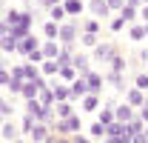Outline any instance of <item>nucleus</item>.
I'll return each mask as SVG.
<instances>
[{
	"label": "nucleus",
	"instance_id": "obj_1",
	"mask_svg": "<svg viewBox=\"0 0 148 143\" xmlns=\"http://www.w3.org/2000/svg\"><path fill=\"white\" fill-rule=\"evenodd\" d=\"M77 32H80V29H77V23H63V26H60V32H57V40H60L63 46H71L74 40H77Z\"/></svg>",
	"mask_w": 148,
	"mask_h": 143
},
{
	"label": "nucleus",
	"instance_id": "obj_2",
	"mask_svg": "<svg viewBox=\"0 0 148 143\" xmlns=\"http://www.w3.org/2000/svg\"><path fill=\"white\" fill-rule=\"evenodd\" d=\"M71 66L74 69H77V74H80V77H86V74H88V72H91V63H88V54H71Z\"/></svg>",
	"mask_w": 148,
	"mask_h": 143
},
{
	"label": "nucleus",
	"instance_id": "obj_3",
	"mask_svg": "<svg viewBox=\"0 0 148 143\" xmlns=\"http://www.w3.org/2000/svg\"><path fill=\"white\" fill-rule=\"evenodd\" d=\"M114 46H111V43H97V46H94V57H97V60H103V63H111V57H114Z\"/></svg>",
	"mask_w": 148,
	"mask_h": 143
},
{
	"label": "nucleus",
	"instance_id": "obj_4",
	"mask_svg": "<svg viewBox=\"0 0 148 143\" xmlns=\"http://www.w3.org/2000/svg\"><path fill=\"white\" fill-rule=\"evenodd\" d=\"M134 117H137V115H134V106H128V103H123V106L114 109V120H117V123H128Z\"/></svg>",
	"mask_w": 148,
	"mask_h": 143
},
{
	"label": "nucleus",
	"instance_id": "obj_5",
	"mask_svg": "<svg viewBox=\"0 0 148 143\" xmlns=\"http://www.w3.org/2000/svg\"><path fill=\"white\" fill-rule=\"evenodd\" d=\"M69 92H71V100H77V97H86V94H88V83H86V77H77V80H71Z\"/></svg>",
	"mask_w": 148,
	"mask_h": 143
},
{
	"label": "nucleus",
	"instance_id": "obj_6",
	"mask_svg": "<svg viewBox=\"0 0 148 143\" xmlns=\"http://www.w3.org/2000/svg\"><path fill=\"white\" fill-rule=\"evenodd\" d=\"M49 135H51V132H49V126H46V123H34V126H32V132H29L32 143H43Z\"/></svg>",
	"mask_w": 148,
	"mask_h": 143
},
{
	"label": "nucleus",
	"instance_id": "obj_7",
	"mask_svg": "<svg viewBox=\"0 0 148 143\" xmlns=\"http://www.w3.org/2000/svg\"><path fill=\"white\" fill-rule=\"evenodd\" d=\"M86 83H88V94H100V89H103V74L88 72L86 74Z\"/></svg>",
	"mask_w": 148,
	"mask_h": 143
},
{
	"label": "nucleus",
	"instance_id": "obj_8",
	"mask_svg": "<svg viewBox=\"0 0 148 143\" xmlns=\"http://www.w3.org/2000/svg\"><path fill=\"white\" fill-rule=\"evenodd\" d=\"M34 49H40V43H37V37H32V35H29V37H23V40L17 43V52H20V54H26V57L34 52Z\"/></svg>",
	"mask_w": 148,
	"mask_h": 143
},
{
	"label": "nucleus",
	"instance_id": "obj_9",
	"mask_svg": "<svg viewBox=\"0 0 148 143\" xmlns=\"http://www.w3.org/2000/svg\"><path fill=\"white\" fill-rule=\"evenodd\" d=\"M88 9H91L94 17H108V12H111L106 0H88Z\"/></svg>",
	"mask_w": 148,
	"mask_h": 143
},
{
	"label": "nucleus",
	"instance_id": "obj_10",
	"mask_svg": "<svg viewBox=\"0 0 148 143\" xmlns=\"http://www.w3.org/2000/svg\"><path fill=\"white\" fill-rule=\"evenodd\" d=\"M51 92H54V103H66V100H71V92H69L66 83H54Z\"/></svg>",
	"mask_w": 148,
	"mask_h": 143
},
{
	"label": "nucleus",
	"instance_id": "obj_11",
	"mask_svg": "<svg viewBox=\"0 0 148 143\" xmlns=\"http://www.w3.org/2000/svg\"><path fill=\"white\" fill-rule=\"evenodd\" d=\"M63 9H66V15H69V17H77V15L86 9V0H66V3H63Z\"/></svg>",
	"mask_w": 148,
	"mask_h": 143
},
{
	"label": "nucleus",
	"instance_id": "obj_12",
	"mask_svg": "<svg viewBox=\"0 0 148 143\" xmlns=\"http://www.w3.org/2000/svg\"><path fill=\"white\" fill-rule=\"evenodd\" d=\"M125 94H128V106H134V109H140L143 103H145V92H140L137 86H134V89H128Z\"/></svg>",
	"mask_w": 148,
	"mask_h": 143
},
{
	"label": "nucleus",
	"instance_id": "obj_13",
	"mask_svg": "<svg viewBox=\"0 0 148 143\" xmlns=\"http://www.w3.org/2000/svg\"><path fill=\"white\" fill-rule=\"evenodd\" d=\"M37 100H40V106H43V109H51V106H54V92L46 86V89L37 92Z\"/></svg>",
	"mask_w": 148,
	"mask_h": 143
},
{
	"label": "nucleus",
	"instance_id": "obj_14",
	"mask_svg": "<svg viewBox=\"0 0 148 143\" xmlns=\"http://www.w3.org/2000/svg\"><path fill=\"white\" fill-rule=\"evenodd\" d=\"M0 132H3V137H6V140H17V135H20V129L12 123V120H3Z\"/></svg>",
	"mask_w": 148,
	"mask_h": 143
},
{
	"label": "nucleus",
	"instance_id": "obj_15",
	"mask_svg": "<svg viewBox=\"0 0 148 143\" xmlns=\"http://www.w3.org/2000/svg\"><path fill=\"white\" fill-rule=\"evenodd\" d=\"M57 72H60L57 60H43V63H40V74H43V77H54Z\"/></svg>",
	"mask_w": 148,
	"mask_h": 143
},
{
	"label": "nucleus",
	"instance_id": "obj_16",
	"mask_svg": "<svg viewBox=\"0 0 148 143\" xmlns=\"http://www.w3.org/2000/svg\"><path fill=\"white\" fill-rule=\"evenodd\" d=\"M97 106H100V94H86L83 103H80L83 112H97Z\"/></svg>",
	"mask_w": 148,
	"mask_h": 143
},
{
	"label": "nucleus",
	"instance_id": "obj_17",
	"mask_svg": "<svg viewBox=\"0 0 148 143\" xmlns=\"http://www.w3.org/2000/svg\"><path fill=\"white\" fill-rule=\"evenodd\" d=\"M143 120H140V117H134V120H128V123H125V137H134V135H143Z\"/></svg>",
	"mask_w": 148,
	"mask_h": 143
},
{
	"label": "nucleus",
	"instance_id": "obj_18",
	"mask_svg": "<svg viewBox=\"0 0 148 143\" xmlns=\"http://www.w3.org/2000/svg\"><path fill=\"white\" fill-rule=\"evenodd\" d=\"M32 35V29H26V26H20V23H14V26H9V37H14V40H23V37Z\"/></svg>",
	"mask_w": 148,
	"mask_h": 143
},
{
	"label": "nucleus",
	"instance_id": "obj_19",
	"mask_svg": "<svg viewBox=\"0 0 148 143\" xmlns=\"http://www.w3.org/2000/svg\"><path fill=\"white\" fill-rule=\"evenodd\" d=\"M123 135H125V123H117L114 120V123L106 126V137H123Z\"/></svg>",
	"mask_w": 148,
	"mask_h": 143
},
{
	"label": "nucleus",
	"instance_id": "obj_20",
	"mask_svg": "<svg viewBox=\"0 0 148 143\" xmlns=\"http://www.w3.org/2000/svg\"><path fill=\"white\" fill-rule=\"evenodd\" d=\"M71 49L74 46H63V49H60V52H57V66H69V63H71Z\"/></svg>",
	"mask_w": 148,
	"mask_h": 143
},
{
	"label": "nucleus",
	"instance_id": "obj_21",
	"mask_svg": "<svg viewBox=\"0 0 148 143\" xmlns=\"http://www.w3.org/2000/svg\"><path fill=\"white\" fill-rule=\"evenodd\" d=\"M57 74H60L66 83H71V80H77V77H80V74H77V69H74L71 63H69V66H60V72H57Z\"/></svg>",
	"mask_w": 148,
	"mask_h": 143
},
{
	"label": "nucleus",
	"instance_id": "obj_22",
	"mask_svg": "<svg viewBox=\"0 0 148 143\" xmlns=\"http://www.w3.org/2000/svg\"><path fill=\"white\" fill-rule=\"evenodd\" d=\"M40 52H43V57H46V60H57V52H60V49H57V40H49Z\"/></svg>",
	"mask_w": 148,
	"mask_h": 143
},
{
	"label": "nucleus",
	"instance_id": "obj_23",
	"mask_svg": "<svg viewBox=\"0 0 148 143\" xmlns=\"http://www.w3.org/2000/svg\"><path fill=\"white\" fill-rule=\"evenodd\" d=\"M37 77H40V66L26 63V66H23V80H37Z\"/></svg>",
	"mask_w": 148,
	"mask_h": 143
},
{
	"label": "nucleus",
	"instance_id": "obj_24",
	"mask_svg": "<svg viewBox=\"0 0 148 143\" xmlns=\"http://www.w3.org/2000/svg\"><path fill=\"white\" fill-rule=\"evenodd\" d=\"M51 109H54V117H60V120L71 115V103H69V100H66V103H54Z\"/></svg>",
	"mask_w": 148,
	"mask_h": 143
},
{
	"label": "nucleus",
	"instance_id": "obj_25",
	"mask_svg": "<svg viewBox=\"0 0 148 143\" xmlns=\"http://www.w3.org/2000/svg\"><path fill=\"white\" fill-rule=\"evenodd\" d=\"M0 49H3V52L6 54H12V52H17V40H14V37H0Z\"/></svg>",
	"mask_w": 148,
	"mask_h": 143
},
{
	"label": "nucleus",
	"instance_id": "obj_26",
	"mask_svg": "<svg viewBox=\"0 0 148 143\" xmlns=\"http://www.w3.org/2000/svg\"><path fill=\"white\" fill-rule=\"evenodd\" d=\"M57 32H60V23H54V20H49L43 26V35L49 37V40H57Z\"/></svg>",
	"mask_w": 148,
	"mask_h": 143
},
{
	"label": "nucleus",
	"instance_id": "obj_27",
	"mask_svg": "<svg viewBox=\"0 0 148 143\" xmlns=\"http://www.w3.org/2000/svg\"><path fill=\"white\" fill-rule=\"evenodd\" d=\"M137 15H140V9H131V6H123V9H120V17L125 20V23H134Z\"/></svg>",
	"mask_w": 148,
	"mask_h": 143
},
{
	"label": "nucleus",
	"instance_id": "obj_28",
	"mask_svg": "<svg viewBox=\"0 0 148 143\" xmlns=\"http://www.w3.org/2000/svg\"><path fill=\"white\" fill-rule=\"evenodd\" d=\"M37 83H32V80H26V83H23V92H20V94H23V97H26V100H32V97H37Z\"/></svg>",
	"mask_w": 148,
	"mask_h": 143
},
{
	"label": "nucleus",
	"instance_id": "obj_29",
	"mask_svg": "<svg viewBox=\"0 0 148 143\" xmlns=\"http://www.w3.org/2000/svg\"><path fill=\"white\" fill-rule=\"evenodd\" d=\"M106 80H108L111 86H117V89H125V83H123V74H120V72H114V69L106 74Z\"/></svg>",
	"mask_w": 148,
	"mask_h": 143
},
{
	"label": "nucleus",
	"instance_id": "obj_30",
	"mask_svg": "<svg viewBox=\"0 0 148 143\" xmlns=\"http://www.w3.org/2000/svg\"><path fill=\"white\" fill-rule=\"evenodd\" d=\"M100 123H103V126L114 123V106H111V103H108L106 109H103V112H100Z\"/></svg>",
	"mask_w": 148,
	"mask_h": 143
},
{
	"label": "nucleus",
	"instance_id": "obj_31",
	"mask_svg": "<svg viewBox=\"0 0 148 143\" xmlns=\"http://www.w3.org/2000/svg\"><path fill=\"white\" fill-rule=\"evenodd\" d=\"M128 37H131V40H145V26H131Z\"/></svg>",
	"mask_w": 148,
	"mask_h": 143
},
{
	"label": "nucleus",
	"instance_id": "obj_32",
	"mask_svg": "<svg viewBox=\"0 0 148 143\" xmlns=\"http://www.w3.org/2000/svg\"><path fill=\"white\" fill-rule=\"evenodd\" d=\"M80 43H83V46H88V49H94L100 40H97V35H88V32H83V35H80Z\"/></svg>",
	"mask_w": 148,
	"mask_h": 143
},
{
	"label": "nucleus",
	"instance_id": "obj_33",
	"mask_svg": "<svg viewBox=\"0 0 148 143\" xmlns=\"http://www.w3.org/2000/svg\"><path fill=\"white\" fill-rule=\"evenodd\" d=\"M111 69L123 74V69H125V57H123V54H114V57H111Z\"/></svg>",
	"mask_w": 148,
	"mask_h": 143
},
{
	"label": "nucleus",
	"instance_id": "obj_34",
	"mask_svg": "<svg viewBox=\"0 0 148 143\" xmlns=\"http://www.w3.org/2000/svg\"><path fill=\"white\" fill-rule=\"evenodd\" d=\"M134 86H137L140 92H148V74H145V72H140V74H137V80H134Z\"/></svg>",
	"mask_w": 148,
	"mask_h": 143
},
{
	"label": "nucleus",
	"instance_id": "obj_35",
	"mask_svg": "<svg viewBox=\"0 0 148 143\" xmlns=\"http://www.w3.org/2000/svg\"><path fill=\"white\" fill-rule=\"evenodd\" d=\"M49 12H51V20H54V23H60L63 17H69V15H66V9H63V3L54 6V9H49Z\"/></svg>",
	"mask_w": 148,
	"mask_h": 143
},
{
	"label": "nucleus",
	"instance_id": "obj_36",
	"mask_svg": "<svg viewBox=\"0 0 148 143\" xmlns=\"http://www.w3.org/2000/svg\"><path fill=\"white\" fill-rule=\"evenodd\" d=\"M66 123H69V132H80V126H83V120H80L77 115H69V117H66Z\"/></svg>",
	"mask_w": 148,
	"mask_h": 143
},
{
	"label": "nucleus",
	"instance_id": "obj_37",
	"mask_svg": "<svg viewBox=\"0 0 148 143\" xmlns=\"http://www.w3.org/2000/svg\"><path fill=\"white\" fill-rule=\"evenodd\" d=\"M20 15H23V12H17V9H9V12H6V23H9V26L20 23Z\"/></svg>",
	"mask_w": 148,
	"mask_h": 143
},
{
	"label": "nucleus",
	"instance_id": "obj_38",
	"mask_svg": "<svg viewBox=\"0 0 148 143\" xmlns=\"http://www.w3.org/2000/svg\"><path fill=\"white\" fill-rule=\"evenodd\" d=\"M91 137H106V126L100 123V120H94V123H91Z\"/></svg>",
	"mask_w": 148,
	"mask_h": 143
},
{
	"label": "nucleus",
	"instance_id": "obj_39",
	"mask_svg": "<svg viewBox=\"0 0 148 143\" xmlns=\"http://www.w3.org/2000/svg\"><path fill=\"white\" fill-rule=\"evenodd\" d=\"M23 83H26V80H20V77H12V80H9V92L20 94V92H23Z\"/></svg>",
	"mask_w": 148,
	"mask_h": 143
},
{
	"label": "nucleus",
	"instance_id": "obj_40",
	"mask_svg": "<svg viewBox=\"0 0 148 143\" xmlns=\"http://www.w3.org/2000/svg\"><path fill=\"white\" fill-rule=\"evenodd\" d=\"M37 120L34 117H32V115H26V117H23V123H20V132H26V135H29V132H32V126H34Z\"/></svg>",
	"mask_w": 148,
	"mask_h": 143
},
{
	"label": "nucleus",
	"instance_id": "obj_41",
	"mask_svg": "<svg viewBox=\"0 0 148 143\" xmlns=\"http://www.w3.org/2000/svg\"><path fill=\"white\" fill-rule=\"evenodd\" d=\"M83 32H88V35H97V32H100V20H88V23L83 26Z\"/></svg>",
	"mask_w": 148,
	"mask_h": 143
},
{
	"label": "nucleus",
	"instance_id": "obj_42",
	"mask_svg": "<svg viewBox=\"0 0 148 143\" xmlns=\"http://www.w3.org/2000/svg\"><path fill=\"white\" fill-rule=\"evenodd\" d=\"M123 26H125V20H123V17H114V20H111V26H108V29H111V32H120Z\"/></svg>",
	"mask_w": 148,
	"mask_h": 143
},
{
	"label": "nucleus",
	"instance_id": "obj_43",
	"mask_svg": "<svg viewBox=\"0 0 148 143\" xmlns=\"http://www.w3.org/2000/svg\"><path fill=\"white\" fill-rule=\"evenodd\" d=\"M9 80H12L9 69H0V86H9Z\"/></svg>",
	"mask_w": 148,
	"mask_h": 143
},
{
	"label": "nucleus",
	"instance_id": "obj_44",
	"mask_svg": "<svg viewBox=\"0 0 148 143\" xmlns=\"http://www.w3.org/2000/svg\"><path fill=\"white\" fill-rule=\"evenodd\" d=\"M0 115H3V117H9V115H12V106H9L3 97H0Z\"/></svg>",
	"mask_w": 148,
	"mask_h": 143
},
{
	"label": "nucleus",
	"instance_id": "obj_45",
	"mask_svg": "<svg viewBox=\"0 0 148 143\" xmlns=\"http://www.w3.org/2000/svg\"><path fill=\"white\" fill-rule=\"evenodd\" d=\"M43 9H54V6H60V0H37Z\"/></svg>",
	"mask_w": 148,
	"mask_h": 143
},
{
	"label": "nucleus",
	"instance_id": "obj_46",
	"mask_svg": "<svg viewBox=\"0 0 148 143\" xmlns=\"http://www.w3.org/2000/svg\"><path fill=\"white\" fill-rule=\"evenodd\" d=\"M108 3V9H123L125 6V0H106Z\"/></svg>",
	"mask_w": 148,
	"mask_h": 143
},
{
	"label": "nucleus",
	"instance_id": "obj_47",
	"mask_svg": "<svg viewBox=\"0 0 148 143\" xmlns=\"http://www.w3.org/2000/svg\"><path fill=\"white\" fill-rule=\"evenodd\" d=\"M71 143H94V140H88V137H83L80 132H74V140Z\"/></svg>",
	"mask_w": 148,
	"mask_h": 143
},
{
	"label": "nucleus",
	"instance_id": "obj_48",
	"mask_svg": "<svg viewBox=\"0 0 148 143\" xmlns=\"http://www.w3.org/2000/svg\"><path fill=\"white\" fill-rule=\"evenodd\" d=\"M140 120L148 126V106H140Z\"/></svg>",
	"mask_w": 148,
	"mask_h": 143
},
{
	"label": "nucleus",
	"instance_id": "obj_49",
	"mask_svg": "<svg viewBox=\"0 0 148 143\" xmlns=\"http://www.w3.org/2000/svg\"><path fill=\"white\" fill-rule=\"evenodd\" d=\"M9 74H12V77H20V80H23V66H14V69L9 72Z\"/></svg>",
	"mask_w": 148,
	"mask_h": 143
},
{
	"label": "nucleus",
	"instance_id": "obj_50",
	"mask_svg": "<svg viewBox=\"0 0 148 143\" xmlns=\"http://www.w3.org/2000/svg\"><path fill=\"white\" fill-rule=\"evenodd\" d=\"M131 143H148V137H145V132H143V135H134V137H131Z\"/></svg>",
	"mask_w": 148,
	"mask_h": 143
},
{
	"label": "nucleus",
	"instance_id": "obj_51",
	"mask_svg": "<svg viewBox=\"0 0 148 143\" xmlns=\"http://www.w3.org/2000/svg\"><path fill=\"white\" fill-rule=\"evenodd\" d=\"M9 35V23H6V20H0V37H6Z\"/></svg>",
	"mask_w": 148,
	"mask_h": 143
},
{
	"label": "nucleus",
	"instance_id": "obj_52",
	"mask_svg": "<svg viewBox=\"0 0 148 143\" xmlns=\"http://www.w3.org/2000/svg\"><path fill=\"white\" fill-rule=\"evenodd\" d=\"M125 6H131V9H140V6H143V0H125Z\"/></svg>",
	"mask_w": 148,
	"mask_h": 143
},
{
	"label": "nucleus",
	"instance_id": "obj_53",
	"mask_svg": "<svg viewBox=\"0 0 148 143\" xmlns=\"http://www.w3.org/2000/svg\"><path fill=\"white\" fill-rule=\"evenodd\" d=\"M140 15H143V20L148 23V6H143V9H140Z\"/></svg>",
	"mask_w": 148,
	"mask_h": 143
},
{
	"label": "nucleus",
	"instance_id": "obj_54",
	"mask_svg": "<svg viewBox=\"0 0 148 143\" xmlns=\"http://www.w3.org/2000/svg\"><path fill=\"white\" fill-rule=\"evenodd\" d=\"M140 57H143V60L148 63V49H143V52H140Z\"/></svg>",
	"mask_w": 148,
	"mask_h": 143
},
{
	"label": "nucleus",
	"instance_id": "obj_55",
	"mask_svg": "<svg viewBox=\"0 0 148 143\" xmlns=\"http://www.w3.org/2000/svg\"><path fill=\"white\" fill-rule=\"evenodd\" d=\"M0 69H6V60H3V54H0Z\"/></svg>",
	"mask_w": 148,
	"mask_h": 143
},
{
	"label": "nucleus",
	"instance_id": "obj_56",
	"mask_svg": "<svg viewBox=\"0 0 148 143\" xmlns=\"http://www.w3.org/2000/svg\"><path fill=\"white\" fill-rule=\"evenodd\" d=\"M57 143H71V140H66V137H57Z\"/></svg>",
	"mask_w": 148,
	"mask_h": 143
},
{
	"label": "nucleus",
	"instance_id": "obj_57",
	"mask_svg": "<svg viewBox=\"0 0 148 143\" xmlns=\"http://www.w3.org/2000/svg\"><path fill=\"white\" fill-rule=\"evenodd\" d=\"M103 143H114V140H111V137H106V140H103Z\"/></svg>",
	"mask_w": 148,
	"mask_h": 143
},
{
	"label": "nucleus",
	"instance_id": "obj_58",
	"mask_svg": "<svg viewBox=\"0 0 148 143\" xmlns=\"http://www.w3.org/2000/svg\"><path fill=\"white\" fill-rule=\"evenodd\" d=\"M143 26H145V37H148V23H143Z\"/></svg>",
	"mask_w": 148,
	"mask_h": 143
},
{
	"label": "nucleus",
	"instance_id": "obj_59",
	"mask_svg": "<svg viewBox=\"0 0 148 143\" xmlns=\"http://www.w3.org/2000/svg\"><path fill=\"white\" fill-rule=\"evenodd\" d=\"M3 120H6V117H3V115H0V126H3Z\"/></svg>",
	"mask_w": 148,
	"mask_h": 143
},
{
	"label": "nucleus",
	"instance_id": "obj_60",
	"mask_svg": "<svg viewBox=\"0 0 148 143\" xmlns=\"http://www.w3.org/2000/svg\"><path fill=\"white\" fill-rule=\"evenodd\" d=\"M143 106H148V94H145V103H143Z\"/></svg>",
	"mask_w": 148,
	"mask_h": 143
},
{
	"label": "nucleus",
	"instance_id": "obj_61",
	"mask_svg": "<svg viewBox=\"0 0 148 143\" xmlns=\"http://www.w3.org/2000/svg\"><path fill=\"white\" fill-rule=\"evenodd\" d=\"M12 143H26V140H12Z\"/></svg>",
	"mask_w": 148,
	"mask_h": 143
},
{
	"label": "nucleus",
	"instance_id": "obj_62",
	"mask_svg": "<svg viewBox=\"0 0 148 143\" xmlns=\"http://www.w3.org/2000/svg\"><path fill=\"white\" fill-rule=\"evenodd\" d=\"M0 12H3V0H0Z\"/></svg>",
	"mask_w": 148,
	"mask_h": 143
},
{
	"label": "nucleus",
	"instance_id": "obj_63",
	"mask_svg": "<svg viewBox=\"0 0 148 143\" xmlns=\"http://www.w3.org/2000/svg\"><path fill=\"white\" fill-rule=\"evenodd\" d=\"M143 6H148V0H143Z\"/></svg>",
	"mask_w": 148,
	"mask_h": 143
}]
</instances>
